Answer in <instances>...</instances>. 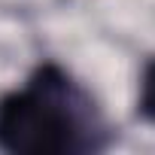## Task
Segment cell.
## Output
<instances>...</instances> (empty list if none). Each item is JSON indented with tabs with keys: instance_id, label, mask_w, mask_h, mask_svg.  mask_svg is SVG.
Segmentation results:
<instances>
[{
	"instance_id": "obj_1",
	"label": "cell",
	"mask_w": 155,
	"mask_h": 155,
	"mask_svg": "<svg viewBox=\"0 0 155 155\" xmlns=\"http://www.w3.org/2000/svg\"><path fill=\"white\" fill-rule=\"evenodd\" d=\"M113 143L91 91L70 70L43 61L0 97V152L9 155H94Z\"/></svg>"
},
{
	"instance_id": "obj_2",
	"label": "cell",
	"mask_w": 155,
	"mask_h": 155,
	"mask_svg": "<svg viewBox=\"0 0 155 155\" xmlns=\"http://www.w3.org/2000/svg\"><path fill=\"white\" fill-rule=\"evenodd\" d=\"M137 116L155 125V58L146 61L140 73V91H137Z\"/></svg>"
}]
</instances>
